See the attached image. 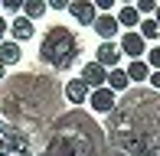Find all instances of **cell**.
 Instances as JSON below:
<instances>
[{
	"label": "cell",
	"instance_id": "1",
	"mask_svg": "<svg viewBox=\"0 0 160 156\" xmlns=\"http://www.w3.org/2000/svg\"><path fill=\"white\" fill-rule=\"evenodd\" d=\"M52 94V81L30 72L0 91V156H114L101 127L82 111L56 117Z\"/></svg>",
	"mask_w": 160,
	"mask_h": 156
},
{
	"label": "cell",
	"instance_id": "2",
	"mask_svg": "<svg viewBox=\"0 0 160 156\" xmlns=\"http://www.w3.org/2000/svg\"><path fill=\"white\" fill-rule=\"evenodd\" d=\"M78 52H82V42L72 33V26H49L42 42H39V59L46 62L49 68H56V72L72 68V62L78 59Z\"/></svg>",
	"mask_w": 160,
	"mask_h": 156
},
{
	"label": "cell",
	"instance_id": "3",
	"mask_svg": "<svg viewBox=\"0 0 160 156\" xmlns=\"http://www.w3.org/2000/svg\"><path fill=\"white\" fill-rule=\"evenodd\" d=\"M95 62L105 68V72L118 68V62H121V49H118V42H101V46L95 49Z\"/></svg>",
	"mask_w": 160,
	"mask_h": 156
},
{
	"label": "cell",
	"instance_id": "4",
	"mask_svg": "<svg viewBox=\"0 0 160 156\" xmlns=\"http://www.w3.org/2000/svg\"><path fill=\"white\" fill-rule=\"evenodd\" d=\"M118 49H121V55H131V62L144 59V52H147V46H144V39L137 36V30L134 33H124L121 42H118Z\"/></svg>",
	"mask_w": 160,
	"mask_h": 156
},
{
	"label": "cell",
	"instance_id": "5",
	"mask_svg": "<svg viewBox=\"0 0 160 156\" xmlns=\"http://www.w3.org/2000/svg\"><path fill=\"white\" fill-rule=\"evenodd\" d=\"M92 30L101 36V42H114V36H118V30H121V26H118V20H114L111 13H98V16H95V23H92Z\"/></svg>",
	"mask_w": 160,
	"mask_h": 156
},
{
	"label": "cell",
	"instance_id": "6",
	"mask_svg": "<svg viewBox=\"0 0 160 156\" xmlns=\"http://www.w3.org/2000/svg\"><path fill=\"white\" fill-rule=\"evenodd\" d=\"M85 104H92V111H98V114H111L118 101H114V91H108V88H95V91L88 94V101H85Z\"/></svg>",
	"mask_w": 160,
	"mask_h": 156
},
{
	"label": "cell",
	"instance_id": "7",
	"mask_svg": "<svg viewBox=\"0 0 160 156\" xmlns=\"http://www.w3.org/2000/svg\"><path fill=\"white\" fill-rule=\"evenodd\" d=\"M65 10H69L72 20H75V23H82V26H92V23H95V16H98L95 7H92V0H72Z\"/></svg>",
	"mask_w": 160,
	"mask_h": 156
},
{
	"label": "cell",
	"instance_id": "8",
	"mask_svg": "<svg viewBox=\"0 0 160 156\" xmlns=\"http://www.w3.org/2000/svg\"><path fill=\"white\" fill-rule=\"evenodd\" d=\"M62 94H65V101H69V104H85V101H88V94H92V88L82 81V78H72V81H65Z\"/></svg>",
	"mask_w": 160,
	"mask_h": 156
},
{
	"label": "cell",
	"instance_id": "9",
	"mask_svg": "<svg viewBox=\"0 0 160 156\" xmlns=\"http://www.w3.org/2000/svg\"><path fill=\"white\" fill-rule=\"evenodd\" d=\"M105 75H108V72L98 65V62H85V65H82V75H78V78H82V81L88 85L92 91H95V88H105Z\"/></svg>",
	"mask_w": 160,
	"mask_h": 156
},
{
	"label": "cell",
	"instance_id": "10",
	"mask_svg": "<svg viewBox=\"0 0 160 156\" xmlns=\"http://www.w3.org/2000/svg\"><path fill=\"white\" fill-rule=\"evenodd\" d=\"M7 30H10V36H13L10 42H17V46H20V42H26V39H33V23H30V20H23V16H17Z\"/></svg>",
	"mask_w": 160,
	"mask_h": 156
},
{
	"label": "cell",
	"instance_id": "11",
	"mask_svg": "<svg viewBox=\"0 0 160 156\" xmlns=\"http://www.w3.org/2000/svg\"><path fill=\"white\" fill-rule=\"evenodd\" d=\"M105 88H108V91H128L131 81H128L124 68H111V72L105 75Z\"/></svg>",
	"mask_w": 160,
	"mask_h": 156
},
{
	"label": "cell",
	"instance_id": "12",
	"mask_svg": "<svg viewBox=\"0 0 160 156\" xmlns=\"http://www.w3.org/2000/svg\"><path fill=\"white\" fill-rule=\"evenodd\" d=\"M17 62H20V46H17V42H0V65H17Z\"/></svg>",
	"mask_w": 160,
	"mask_h": 156
},
{
	"label": "cell",
	"instance_id": "13",
	"mask_svg": "<svg viewBox=\"0 0 160 156\" xmlns=\"http://www.w3.org/2000/svg\"><path fill=\"white\" fill-rule=\"evenodd\" d=\"M124 75H128V81H147L150 68H147V62H144V59H137V62H131V65L124 68Z\"/></svg>",
	"mask_w": 160,
	"mask_h": 156
},
{
	"label": "cell",
	"instance_id": "14",
	"mask_svg": "<svg viewBox=\"0 0 160 156\" xmlns=\"http://www.w3.org/2000/svg\"><path fill=\"white\" fill-rule=\"evenodd\" d=\"M114 20H118V26H128V33H134V26L141 23V16H137V10H134V7H121Z\"/></svg>",
	"mask_w": 160,
	"mask_h": 156
},
{
	"label": "cell",
	"instance_id": "15",
	"mask_svg": "<svg viewBox=\"0 0 160 156\" xmlns=\"http://www.w3.org/2000/svg\"><path fill=\"white\" fill-rule=\"evenodd\" d=\"M20 10H23V20H39L42 13H46V3H42V0H23V7H20Z\"/></svg>",
	"mask_w": 160,
	"mask_h": 156
},
{
	"label": "cell",
	"instance_id": "16",
	"mask_svg": "<svg viewBox=\"0 0 160 156\" xmlns=\"http://www.w3.org/2000/svg\"><path fill=\"white\" fill-rule=\"evenodd\" d=\"M137 26H141V30H137V36H141L144 42H147V39H157V36H160V26L154 23V20H141Z\"/></svg>",
	"mask_w": 160,
	"mask_h": 156
},
{
	"label": "cell",
	"instance_id": "17",
	"mask_svg": "<svg viewBox=\"0 0 160 156\" xmlns=\"http://www.w3.org/2000/svg\"><path fill=\"white\" fill-rule=\"evenodd\" d=\"M144 62H147L150 72H160V46L157 49H147V52H144Z\"/></svg>",
	"mask_w": 160,
	"mask_h": 156
},
{
	"label": "cell",
	"instance_id": "18",
	"mask_svg": "<svg viewBox=\"0 0 160 156\" xmlns=\"http://www.w3.org/2000/svg\"><path fill=\"white\" fill-rule=\"evenodd\" d=\"M134 10H137V16H141V13H154V10H157V3H154V0H137Z\"/></svg>",
	"mask_w": 160,
	"mask_h": 156
},
{
	"label": "cell",
	"instance_id": "19",
	"mask_svg": "<svg viewBox=\"0 0 160 156\" xmlns=\"http://www.w3.org/2000/svg\"><path fill=\"white\" fill-rule=\"evenodd\" d=\"M0 7H3L7 13H17L20 7H23V0H0Z\"/></svg>",
	"mask_w": 160,
	"mask_h": 156
},
{
	"label": "cell",
	"instance_id": "20",
	"mask_svg": "<svg viewBox=\"0 0 160 156\" xmlns=\"http://www.w3.org/2000/svg\"><path fill=\"white\" fill-rule=\"evenodd\" d=\"M92 7H95V13H98V10H101V13H111L114 0H95V3H92Z\"/></svg>",
	"mask_w": 160,
	"mask_h": 156
},
{
	"label": "cell",
	"instance_id": "21",
	"mask_svg": "<svg viewBox=\"0 0 160 156\" xmlns=\"http://www.w3.org/2000/svg\"><path fill=\"white\" fill-rule=\"evenodd\" d=\"M65 7H69L65 0H49V3H46V10H65Z\"/></svg>",
	"mask_w": 160,
	"mask_h": 156
},
{
	"label": "cell",
	"instance_id": "22",
	"mask_svg": "<svg viewBox=\"0 0 160 156\" xmlns=\"http://www.w3.org/2000/svg\"><path fill=\"white\" fill-rule=\"evenodd\" d=\"M147 81H150V85H154V88L160 91V72H150V75H147Z\"/></svg>",
	"mask_w": 160,
	"mask_h": 156
},
{
	"label": "cell",
	"instance_id": "23",
	"mask_svg": "<svg viewBox=\"0 0 160 156\" xmlns=\"http://www.w3.org/2000/svg\"><path fill=\"white\" fill-rule=\"evenodd\" d=\"M7 26H10V23H7V20H3V16H0V42H3V39H7Z\"/></svg>",
	"mask_w": 160,
	"mask_h": 156
},
{
	"label": "cell",
	"instance_id": "24",
	"mask_svg": "<svg viewBox=\"0 0 160 156\" xmlns=\"http://www.w3.org/2000/svg\"><path fill=\"white\" fill-rule=\"evenodd\" d=\"M154 23L160 26V3H157V10H154Z\"/></svg>",
	"mask_w": 160,
	"mask_h": 156
},
{
	"label": "cell",
	"instance_id": "25",
	"mask_svg": "<svg viewBox=\"0 0 160 156\" xmlns=\"http://www.w3.org/2000/svg\"><path fill=\"white\" fill-rule=\"evenodd\" d=\"M3 75H7V68H3V65H0V81H3Z\"/></svg>",
	"mask_w": 160,
	"mask_h": 156
}]
</instances>
